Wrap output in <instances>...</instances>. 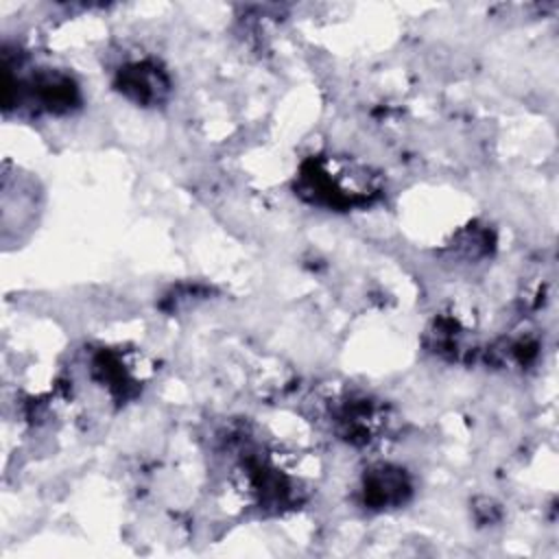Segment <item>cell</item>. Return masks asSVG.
Instances as JSON below:
<instances>
[{
	"label": "cell",
	"mask_w": 559,
	"mask_h": 559,
	"mask_svg": "<svg viewBox=\"0 0 559 559\" xmlns=\"http://www.w3.org/2000/svg\"><path fill=\"white\" fill-rule=\"evenodd\" d=\"M118 90L140 105H155L166 96L168 79L153 63H131L120 70Z\"/></svg>",
	"instance_id": "obj_1"
},
{
	"label": "cell",
	"mask_w": 559,
	"mask_h": 559,
	"mask_svg": "<svg viewBox=\"0 0 559 559\" xmlns=\"http://www.w3.org/2000/svg\"><path fill=\"white\" fill-rule=\"evenodd\" d=\"M408 493L411 483L406 474L397 467L380 465L365 476V502H369L376 509L402 504Z\"/></svg>",
	"instance_id": "obj_2"
}]
</instances>
